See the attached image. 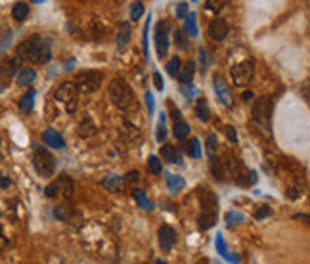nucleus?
Listing matches in <instances>:
<instances>
[{
  "label": "nucleus",
  "mask_w": 310,
  "mask_h": 264,
  "mask_svg": "<svg viewBox=\"0 0 310 264\" xmlns=\"http://www.w3.org/2000/svg\"><path fill=\"white\" fill-rule=\"evenodd\" d=\"M270 215H272V209L268 207V205H264V207H261L257 213H255V218H257V220H261V218L270 217Z\"/></svg>",
  "instance_id": "obj_45"
},
{
  "label": "nucleus",
  "mask_w": 310,
  "mask_h": 264,
  "mask_svg": "<svg viewBox=\"0 0 310 264\" xmlns=\"http://www.w3.org/2000/svg\"><path fill=\"white\" fill-rule=\"evenodd\" d=\"M153 83H155V88H157V90H163V79H161L159 73H153Z\"/></svg>",
  "instance_id": "obj_49"
},
{
  "label": "nucleus",
  "mask_w": 310,
  "mask_h": 264,
  "mask_svg": "<svg viewBox=\"0 0 310 264\" xmlns=\"http://www.w3.org/2000/svg\"><path fill=\"white\" fill-rule=\"evenodd\" d=\"M211 172L216 180L226 178V169H224V161L220 157H211Z\"/></svg>",
  "instance_id": "obj_25"
},
{
  "label": "nucleus",
  "mask_w": 310,
  "mask_h": 264,
  "mask_svg": "<svg viewBox=\"0 0 310 264\" xmlns=\"http://www.w3.org/2000/svg\"><path fill=\"white\" fill-rule=\"evenodd\" d=\"M228 23L224 21V19H214L213 23L209 25V33H211V37L214 40H224V38L228 37Z\"/></svg>",
  "instance_id": "obj_16"
},
{
  "label": "nucleus",
  "mask_w": 310,
  "mask_h": 264,
  "mask_svg": "<svg viewBox=\"0 0 310 264\" xmlns=\"http://www.w3.org/2000/svg\"><path fill=\"white\" fill-rule=\"evenodd\" d=\"M155 46L159 57H165L169 52V21H159L155 27Z\"/></svg>",
  "instance_id": "obj_10"
},
{
  "label": "nucleus",
  "mask_w": 310,
  "mask_h": 264,
  "mask_svg": "<svg viewBox=\"0 0 310 264\" xmlns=\"http://www.w3.org/2000/svg\"><path fill=\"white\" fill-rule=\"evenodd\" d=\"M73 191H75V182L69 178V176H59L56 182L48 184L46 189H44L46 197H50V199H56V197L67 199L73 195Z\"/></svg>",
  "instance_id": "obj_5"
},
{
  "label": "nucleus",
  "mask_w": 310,
  "mask_h": 264,
  "mask_svg": "<svg viewBox=\"0 0 310 264\" xmlns=\"http://www.w3.org/2000/svg\"><path fill=\"white\" fill-rule=\"evenodd\" d=\"M195 113L199 117V121H203V123H207V121L211 119V111H209V105H207V100H205V98H199V100H197Z\"/></svg>",
  "instance_id": "obj_30"
},
{
  "label": "nucleus",
  "mask_w": 310,
  "mask_h": 264,
  "mask_svg": "<svg viewBox=\"0 0 310 264\" xmlns=\"http://www.w3.org/2000/svg\"><path fill=\"white\" fill-rule=\"evenodd\" d=\"M167 138V126H165V115L161 113L159 117V124H157V140L163 142Z\"/></svg>",
  "instance_id": "obj_41"
},
{
  "label": "nucleus",
  "mask_w": 310,
  "mask_h": 264,
  "mask_svg": "<svg viewBox=\"0 0 310 264\" xmlns=\"http://www.w3.org/2000/svg\"><path fill=\"white\" fill-rule=\"evenodd\" d=\"M142 14H144V4H142V2H134V4L130 6V19H132V21H138V19L142 18Z\"/></svg>",
  "instance_id": "obj_38"
},
{
  "label": "nucleus",
  "mask_w": 310,
  "mask_h": 264,
  "mask_svg": "<svg viewBox=\"0 0 310 264\" xmlns=\"http://www.w3.org/2000/svg\"><path fill=\"white\" fill-rule=\"evenodd\" d=\"M145 105H147V113L149 115H153L155 111V100H153V96L149 94V92H145Z\"/></svg>",
  "instance_id": "obj_44"
},
{
  "label": "nucleus",
  "mask_w": 310,
  "mask_h": 264,
  "mask_svg": "<svg viewBox=\"0 0 310 264\" xmlns=\"http://www.w3.org/2000/svg\"><path fill=\"white\" fill-rule=\"evenodd\" d=\"M10 42H12V31L8 27H4V25H0V52L10 46Z\"/></svg>",
  "instance_id": "obj_33"
},
{
  "label": "nucleus",
  "mask_w": 310,
  "mask_h": 264,
  "mask_svg": "<svg viewBox=\"0 0 310 264\" xmlns=\"http://www.w3.org/2000/svg\"><path fill=\"white\" fill-rule=\"evenodd\" d=\"M180 65H182L180 57H178V56L171 57V61H169V65H167V71H169V75H178V71H180Z\"/></svg>",
  "instance_id": "obj_39"
},
{
  "label": "nucleus",
  "mask_w": 310,
  "mask_h": 264,
  "mask_svg": "<svg viewBox=\"0 0 310 264\" xmlns=\"http://www.w3.org/2000/svg\"><path fill=\"white\" fill-rule=\"evenodd\" d=\"M184 29H186V33H188L190 37H197V35H199V29H197V18H195V14H188V16H186Z\"/></svg>",
  "instance_id": "obj_32"
},
{
  "label": "nucleus",
  "mask_w": 310,
  "mask_h": 264,
  "mask_svg": "<svg viewBox=\"0 0 310 264\" xmlns=\"http://www.w3.org/2000/svg\"><path fill=\"white\" fill-rule=\"evenodd\" d=\"M226 134H228V138L232 142H238V136H236V128H234V126L228 124V126H226Z\"/></svg>",
  "instance_id": "obj_50"
},
{
  "label": "nucleus",
  "mask_w": 310,
  "mask_h": 264,
  "mask_svg": "<svg viewBox=\"0 0 310 264\" xmlns=\"http://www.w3.org/2000/svg\"><path fill=\"white\" fill-rule=\"evenodd\" d=\"M159 243L163 251H171L176 243V232L173 226H161L159 228Z\"/></svg>",
  "instance_id": "obj_12"
},
{
  "label": "nucleus",
  "mask_w": 310,
  "mask_h": 264,
  "mask_svg": "<svg viewBox=\"0 0 310 264\" xmlns=\"http://www.w3.org/2000/svg\"><path fill=\"white\" fill-rule=\"evenodd\" d=\"M224 169H226V174H232L234 182H238V184H247V174H249V170L245 169L242 161L236 159L234 155H228V159L224 161Z\"/></svg>",
  "instance_id": "obj_9"
},
{
  "label": "nucleus",
  "mask_w": 310,
  "mask_h": 264,
  "mask_svg": "<svg viewBox=\"0 0 310 264\" xmlns=\"http://www.w3.org/2000/svg\"><path fill=\"white\" fill-rule=\"evenodd\" d=\"M98 132L96 124L92 123L90 119H83L81 123H79V134L83 136V138H90V136H94Z\"/></svg>",
  "instance_id": "obj_27"
},
{
  "label": "nucleus",
  "mask_w": 310,
  "mask_h": 264,
  "mask_svg": "<svg viewBox=\"0 0 310 264\" xmlns=\"http://www.w3.org/2000/svg\"><path fill=\"white\" fill-rule=\"evenodd\" d=\"M138 180H140L138 170H132V172H128V174H126V178L123 180V182H126V184H138Z\"/></svg>",
  "instance_id": "obj_47"
},
{
  "label": "nucleus",
  "mask_w": 310,
  "mask_h": 264,
  "mask_svg": "<svg viewBox=\"0 0 310 264\" xmlns=\"http://www.w3.org/2000/svg\"><path fill=\"white\" fill-rule=\"evenodd\" d=\"M197 195H199L201 211H213V213H216V205H218V201H216V195H214L213 191H209V189H205V188H199Z\"/></svg>",
  "instance_id": "obj_14"
},
{
  "label": "nucleus",
  "mask_w": 310,
  "mask_h": 264,
  "mask_svg": "<svg viewBox=\"0 0 310 264\" xmlns=\"http://www.w3.org/2000/svg\"><path fill=\"white\" fill-rule=\"evenodd\" d=\"M37 79V73H35V69H31V67H25V69H21L20 73H18V85L20 86H29L33 81Z\"/></svg>",
  "instance_id": "obj_24"
},
{
  "label": "nucleus",
  "mask_w": 310,
  "mask_h": 264,
  "mask_svg": "<svg viewBox=\"0 0 310 264\" xmlns=\"http://www.w3.org/2000/svg\"><path fill=\"white\" fill-rule=\"evenodd\" d=\"M42 142H44V144H48L50 148H56V150H61V148L65 146L63 136H61L56 128H46L44 134H42Z\"/></svg>",
  "instance_id": "obj_15"
},
{
  "label": "nucleus",
  "mask_w": 310,
  "mask_h": 264,
  "mask_svg": "<svg viewBox=\"0 0 310 264\" xmlns=\"http://www.w3.org/2000/svg\"><path fill=\"white\" fill-rule=\"evenodd\" d=\"M35 90L33 88H29L27 90V94L23 96L20 100V109L23 111V113H29V111H33V107H35Z\"/></svg>",
  "instance_id": "obj_26"
},
{
  "label": "nucleus",
  "mask_w": 310,
  "mask_h": 264,
  "mask_svg": "<svg viewBox=\"0 0 310 264\" xmlns=\"http://www.w3.org/2000/svg\"><path fill=\"white\" fill-rule=\"evenodd\" d=\"M176 16L186 19V16H188V2H180V4L176 6Z\"/></svg>",
  "instance_id": "obj_46"
},
{
  "label": "nucleus",
  "mask_w": 310,
  "mask_h": 264,
  "mask_svg": "<svg viewBox=\"0 0 310 264\" xmlns=\"http://www.w3.org/2000/svg\"><path fill=\"white\" fill-rule=\"evenodd\" d=\"M216 146H218V144H216V136H214V134H209V136H207V150L213 153V151L216 150Z\"/></svg>",
  "instance_id": "obj_48"
},
{
  "label": "nucleus",
  "mask_w": 310,
  "mask_h": 264,
  "mask_svg": "<svg viewBox=\"0 0 310 264\" xmlns=\"http://www.w3.org/2000/svg\"><path fill=\"white\" fill-rule=\"evenodd\" d=\"M107 92H109V98H111V102L119 107V109H130V107H134L136 105V98H134V92H132V88L130 85L126 83L125 79H121V77H115L109 86H107Z\"/></svg>",
  "instance_id": "obj_2"
},
{
  "label": "nucleus",
  "mask_w": 310,
  "mask_h": 264,
  "mask_svg": "<svg viewBox=\"0 0 310 264\" xmlns=\"http://www.w3.org/2000/svg\"><path fill=\"white\" fill-rule=\"evenodd\" d=\"M175 42H176V46L182 48V50H186V48H188V40L184 38L182 31H176V33H175Z\"/></svg>",
  "instance_id": "obj_42"
},
{
  "label": "nucleus",
  "mask_w": 310,
  "mask_h": 264,
  "mask_svg": "<svg viewBox=\"0 0 310 264\" xmlns=\"http://www.w3.org/2000/svg\"><path fill=\"white\" fill-rule=\"evenodd\" d=\"M132 37V27H130V23L128 21H123L121 25H119V35H117V46L119 48H125L126 42L130 40Z\"/></svg>",
  "instance_id": "obj_19"
},
{
  "label": "nucleus",
  "mask_w": 310,
  "mask_h": 264,
  "mask_svg": "<svg viewBox=\"0 0 310 264\" xmlns=\"http://www.w3.org/2000/svg\"><path fill=\"white\" fill-rule=\"evenodd\" d=\"M6 245H8V239H6V236H4V230L0 228V249H4Z\"/></svg>",
  "instance_id": "obj_52"
},
{
  "label": "nucleus",
  "mask_w": 310,
  "mask_h": 264,
  "mask_svg": "<svg viewBox=\"0 0 310 264\" xmlns=\"http://www.w3.org/2000/svg\"><path fill=\"white\" fill-rule=\"evenodd\" d=\"M232 79L234 83L238 86H245L251 83L253 75H255V61H251V59H245V61H242V63H236V65L232 67Z\"/></svg>",
  "instance_id": "obj_8"
},
{
  "label": "nucleus",
  "mask_w": 310,
  "mask_h": 264,
  "mask_svg": "<svg viewBox=\"0 0 310 264\" xmlns=\"http://www.w3.org/2000/svg\"><path fill=\"white\" fill-rule=\"evenodd\" d=\"M56 100H58L59 104H63V107L67 109V113H75L79 105V90L75 83H71V81L61 83L59 88L56 90Z\"/></svg>",
  "instance_id": "obj_4"
},
{
  "label": "nucleus",
  "mask_w": 310,
  "mask_h": 264,
  "mask_svg": "<svg viewBox=\"0 0 310 264\" xmlns=\"http://www.w3.org/2000/svg\"><path fill=\"white\" fill-rule=\"evenodd\" d=\"M214 224H216V213H213V211H201V215L197 218V226L201 228V230H209Z\"/></svg>",
  "instance_id": "obj_23"
},
{
  "label": "nucleus",
  "mask_w": 310,
  "mask_h": 264,
  "mask_svg": "<svg viewBox=\"0 0 310 264\" xmlns=\"http://www.w3.org/2000/svg\"><path fill=\"white\" fill-rule=\"evenodd\" d=\"M33 165H35V170L39 172L42 178H50L54 174V170H56L54 155L46 148H42V146H35L33 148Z\"/></svg>",
  "instance_id": "obj_3"
},
{
  "label": "nucleus",
  "mask_w": 310,
  "mask_h": 264,
  "mask_svg": "<svg viewBox=\"0 0 310 264\" xmlns=\"http://www.w3.org/2000/svg\"><path fill=\"white\" fill-rule=\"evenodd\" d=\"M18 57L27 59L31 63H46L52 57L50 40L42 35H33L18 46Z\"/></svg>",
  "instance_id": "obj_1"
},
{
  "label": "nucleus",
  "mask_w": 310,
  "mask_h": 264,
  "mask_svg": "<svg viewBox=\"0 0 310 264\" xmlns=\"http://www.w3.org/2000/svg\"><path fill=\"white\" fill-rule=\"evenodd\" d=\"M182 96H184L186 100L192 102V100H195V96H199V90H197L192 83H190V85H182Z\"/></svg>",
  "instance_id": "obj_37"
},
{
  "label": "nucleus",
  "mask_w": 310,
  "mask_h": 264,
  "mask_svg": "<svg viewBox=\"0 0 310 264\" xmlns=\"http://www.w3.org/2000/svg\"><path fill=\"white\" fill-rule=\"evenodd\" d=\"M242 220H243V215H242V213H236V211H230V213H226V224H228V226L240 224Z\"/></svg>",
  "instance_id": "obj_40"
},
{
  "label": "nucleus",
  "mask_w": 310,
  "mask_h": 264,
  "mask_svg": "<svg viewBox=\"0 0 310 264\" xmlns=\"http://www.w3.org/2000/svg\"><path fill=\"white\" fill-rule=\"evenodd\" d=\"M161 157L169 161V163H173V165H182V153L173 144H167V146L161 148Z\"/></svg>",
  "instance_id": "obj_17"
},
{
  "label": "nucleus",
  "mask_w": 310,
  "mask_h": 264,
  "mask_svg": "<svg viewBox=\"0 0 310 264\" xmlns=\"http://www.w3.org/2000/svg\"><path fill=\"white\" fill-rule=\"evenodd\" d=\"M123 184H125L123 178H121L119 174H113V172L107 174L106 178L102 180V186L106 189H109V191H121V189H123Z\"/></svg>",
  "instance_id": "obj_20"
},
{
  "label": "nucleus",
  "mask_w": 310,
  "mask_h": 264,
  "mask_svg": "<svg viewBox=\"0 0 310 264\" xmlns=\"http://www.w3.org/2000/svg\"><path fill=\"white\" fill-rule=\"evenodd\" d=\"M147 167H149V170H151L153 174H161V172H163V165H161V159H159L157 155H151V157L147 159Z\"/></svg>",
  "instance_id": "obj_36"
},
{
  "label": "nucleus",
  "mask_w": 310,
  "mask_h": 264,
  "mask_svg": "<svg viewBox=\"0 0 310 264\" xmlns=\"http://www.w3.org/2000/svg\"><path fill=\"white\" fill-rule=\"evenodd\" d=\"M194 73H195V65L194 61H188L184 65H180V71H178V81L182 85H190L194 81Z\"/></svg>",
  "instance_id": "obj_22"
},
{
  "label": "nucleus",
  "mask_w": 310,
  "mask_h": 264,
  "mask_svg": "<svg viewBox=\"0 0 310 264\" xmlns=\"http://www.w3.org/2000/svg\"><path fill=\"white\" fill-rule=\"evenodd\" d=\"M75 86L81 92H96L100 85H102V73L100 71H81L77 77H75Z\"/></svg>",
  "instance_id": "obj_7"
},
{
  "label": "nucleus",
  "mask_w": 310,
  "mask_h": 264,
  "mask_svg": "<svg viewBox=\"0 0 310 264\" xmlns=\"http://www.w3.org/2000/svg\"><path fill=\"white\" fill-rule=\"evenodd\" d=\"M20 63H21L20 57H12V59H4V61H0V79H2V81H10L12 77L16 75V71H18Z\"/></svg>",
  "instance_id": "obj_13"
},
{
  "label": "nucleus",
  "mask_w": 310,
  "mask_h": 264,
  "mask_svg": "<svg viewBox=\"0 0 310 264\" xmlns=\"http://www.w3.org/2000/svg\"><path fill=\"white\" fill-rule=\"evenodd\" d=\"M216 249H218V253H220V256H224V258L228 260V262H232V264H238V262H240V256L230 255V253L226 251V245H224L222 236H220V234L216 236Z\"/></svg>",
  "instance_id": "obj_31"
},
{
  "label": "nucleus",
  "mask_w": 310,
  "mask_h": 264,
  "mask_svg": "<svg viewBox=\"0 0 310 264\" xmlns=\"http://www.w3.org/2000/svg\"><path fill=\"white\" fill-rule=\"evenodd\" d=\"M253 119L255 123L261 126L262 130H268L270 126V119H272V102L270 98H259L255 105H253Z\"/></svg>",
  "instance_id": "obj_6"
},
{
  "label": "nucleus",
  "mask_w": 310,
  "mask_h": 264,
  "mask_svg": "<svg viewBox=\"0 0 310 264\" xmlns=\"http://www.w3.org/2000/svg\"><path fill=\"white\" fill-rule=\"evenodd\" d=\"M165 180H167V188L171 189V193H178L186 186V180L182 176H178V174H173V172H165Z\"/></svg>",
  "instance_id": "obj_18"
},
{
  "label": "nucleus",
  "mask_w": 310,
  "mask_h": 264,
  "mask_svg": "<svg viewBox=\"0 0 310 264\" xmlns=\"http://www.w3.org/2000/svg\"><path fill=\"white\" fill-rule=\"evenodd\" d=\"M226 4H224L222 0H209L207 2V10H211V12H220Z\"/></svg>",
  "instance_id": "obj_43"
},
{
  "label": "nucleus",
  "mask_w": 310,
  "mask_h": 264,
  "mask_svg": "<svg viewBox=\"0 0 310 264\" xmlns=\"http://www.w3.org/2000/svg\"><path fill=\"white\" fill-rule=\"evenodd\" d=\"M73 215H77V213L69 207L67 203H59V205L54 207V217L58 218V220H61V222H71Z\"/></svg>",
  "instance_id": "obj_21"
},
{
  "label": "nucleus",
  "mask_w": 310,
  "mask_h": 264,
  "mask_svg": "<svg viewBox=\"0 0 310 264\" xmlns=\"http://www.w3.org/2000/svg\"><path fill=\"white\" fill-rule=\"evenodd\" d=\"M188 151H190V155H192L194 159H201V146H199V140H197V138L188 142Z\"/></svg>",
  "instance_id": "obj_35"
},
{
  "label": "nucleus",
  "mask_w": 310,
  "mask_h": 264,
  "mask_svg": "<svg viewBox=\"0 0 310 264\" xmlns=\"http://www.w3.org/2000/svg\"><path fill=\"white\" fill-rule=\"evenodd\" d=\"M155 264H167L165 260H161V258H159V260H155Z\"/></svg>",
  "instance_id": "obj_54"
},
{
  "label": "nucleus",
  "mask_w": 310,
  "mask_h": 264,
  "mask_svg": "<svg viewBox=\"0 0 310 264\" xmlns=\"http://www.w3.org/2000/svg\"><path fill=\"white\" fill-rule=\"evenodd\" d=\"M132 195H134V199H136V203L140 205V207L144 209V211H151L153 209V203L147 199V195H145V191L144 189H132Z\"/></svg>",
  "instance_id": "obj_28"
},
{
  "label": "nucleus",
  "mask_w": 310,
  "mask_h": 264,
  "mask_svg": "<svg viewBox=\"0 0 310 264\" xmlns=\"http://www.w3.org/2000/svg\"><path fill=\"white\" fill-rule=\"evenodd\" d=\"M251 98H253L251 92H245V94H243V100H245V102H247V100H251Z\"/></svg>",
  "instance_id": "obj_53"
},
{
  "label": "nucleus",
  "mask_w": 310,
  "mask_h": 264,
  "mask_svg": "<svg viewBox=\"0 0 310 264\" xmlns=\"http://www.w3.org/2000/svg\"><path fill=\"white\" fill-rule=\"evenodd\" d=\"M12 186V180L6 178L4 174H0V188H10Z\"/></svg>",
  "instance_id": "obj_51"
},
{
  "label": "nucleus",
  "mask_w": 310,
  "mask_h": 264,
  "mask_svg": "<svg viewBox=\"0 0 310 264\" xmlns=\"http://www.w3.org/2000/svg\"><path fill=\"white\" fill-rule=\"evenodd\" d=\"M27 16H29V6H27L25 2L14 4V8H12V18L16 19V21H25Z\"/></svg>",
  "instance_id": "obj_29"
},
{
  "label": "nucleus",
  "mask_w": 310,
  "mask_h": 264,
  "mask_svg": "<svg viewBox=\"0 0 310 264\" xmlns=\"http://www.w3.org/2000/svg\"><path fill=\"white\" fill-rule=\"evenodd\" d=\"M214 83V92H216V96H218V100L222 102L226 107H232L234 105V94H232V90H230V86L226 85V81H224V77L222 75H214L213 79Z\"/></svg>",
  "instance_id": "obj_11"
},
{
  "label": "nucleus",
  "mask_w": 310,
  "mask_h": 264,
  "mask_svg": "<svg viewBox=\"0 0 310 264\" xmlns=\"http://www.w3.org/2000/svg\"><path fill=\"white\" fill-rule=\"evenodd\" d=\"M175 136L178 140H186L190 136V126L184 123V121H178L175 123Z\"/></svg>",
  "instance_id": "obj_34"
}]
</instances>
